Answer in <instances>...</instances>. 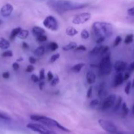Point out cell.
Masks as SVG:
<instances>
[{"label":"cell","mask_w":134,"mask_h":134,"mask_svg":"<svg viewBox=\"0 0 134 134\" xmlns=\"http://www.w3.org/2000/svg\"><path fill=\"white\" fill-rule=\"evenodd\" d=\"M131 82L129 81V82H127L126 85V87H125L124 92L127 95H129L130 93V90H131Z\"/></svg>","instance_id":"30"},{"label":"cell","mask_w":134,"mask_h":134,"mask_svg":"<svg viewBox=\"0 0 134 134\" xmlns=\"http://www.w3.org/2000/svg\"><path fill=\"white\" fill-rule=\"evenodd\" d=\"M98 74L99 77H104L110 75L112 71V63L110 60V52L106 53L102 57L98 66Z\"/></svg>","instance_id":"4"},{"label":"cell","mask_w":134,"mask_h":134,"mask_svg":"<svg viewBox=\"0 0 134 134\" xmlns=\"http://www.w3.org/2000/svg\"><path fill=\"white\" fill-rule=\"evenodd\" d=\"M22 60H23V58L20 57L19 58H18L17 60V62H22Z\"/></svg>","instance_id":"54"},{"label":"cell","mask_w":134,"mask_h":134,"mask_svg":"<svg viewBox=\"0 0 134 134\" xmlns=\"http://www.w3.org/2000/svg\"><path fill=\"white\" fill-rule=\"evenodd\" d=\"M127 68V64L126 62L123 61H120V60H118L116 61L114 64V70L116 71L117 73H122V72L124 71Z\"/></svg>","instance_id":"11"},{"label":"cell","mask_w":134,"mask_h":134,"mask_svg":"<svg viewBox=\"0 0 134 134\" xmlns=\"http://www.w3.org/2000/svg\"><path fill=\"white\" fill-rule=\"evenodd\" d=\"M39 79L40 81H42L45 79V69H42L40 71H39Z\"/></svg>","instance_id":"40"},{"label":"cell","mask_w":134,"mask_h":134,"mask_svg":"<svg viewBox=\"0 0 134 134\" xmlns=\"http://www.w3.org/2000/svg\"><path fill=\"white\" fill-rule=\"evenodd\" d=\"M59 77L58 75H56L55 77H54V78L53 79L52 81H51V85L52 86H56V85H58V83L59 82Z\"/></svg>","instance_id":"32"},{"label":"cell","mask_w":134,"mask_h":134,"mask_svg":"<svg viewBox=\"0 0 134 134\" xmlns=\"http://www.w3.org/2000/svg\"><path fill=\"white\" fill-rule=\"evenodd\" d=\"M105 83L104 82H101V85L99 86V90H98V96L100 98H102V96L104 95V93H105Z\"/></svg>","instance_id":"21"},{"label":"cell","mask_w":134,"mask_h":134,"mask_svg":"<svg viewBox=\"0 0 134 134\" xmlns=\"http://www.w3.org/2000/svg\"><path fill=\"white\" fill-rule=\"evenodd\" d=\"M87 82L89 85H93L96 81V76L92 71H88L86 73Z\"/></svg>","instance_id":"13"},{"label":"cell","mask_w":134,"mask_h":134,"mask_svg":"<svg viewBox=\"0 0 134 134\" xmlns=\"http://www.w3.org/2000/svg\"><path fill=\"white\" fill-rule=\"evenodd\" d=\"M98 122L100 126L109 134L113 133V132H116V131L118 130L116 126L112 122L110 121V120L100 119V120H99Z\"/></svg>","instance_id":"7"},{"label":"cell","mask_w":134,"mask_h":134,"mask_svg":"<svg viewBox=\"0 0 134 134\" xmlns=\"http://www.w3.org/2000/svg\"><path fill=\"white\" fill-rule=\"evenodd\" d=\"M102 46H96L91 51V54L93 55H96L97 54H99L101 52V48H102Z\"/></svg>","instance_id":"27"},{"label":"cell","mask_w":134,"mask_h":134,"mask_svg":"<svg viewBox=\"0 0 134 134\" xmlns=\"http://www.w3.org/2000/svg\"><path fill=\"white\" fill-rule=\"evenodd\" d=\"M10 47V43L5 38H0V48L3 50H6Z\"/></svg>","instance_id":"15"},{"label":"cell","mask_w":134,"mask_h":134,"mask_svg":"<svg viewBox=\"0 0 134 134\" xmlns=\"http://www.w3.org/2000/svg\"><path fill=\"white\" fill-rule=\"evenodd\" d=\"M30 118L32 120H34V121L35 122H39L42 124L47 126V128L55 127V128H59L60 130L64 131L65 132H71V130L63 126V125H61L60 123L58 122L55 119H51V118L48 117V116H45L40 115H30Z\"/></svg>","instance_id":"3"},{"label":"cell","mask_w":134,"mask_h":134,"mask_svg":"<svg viewBox=\"0 0 134 134\" xmlns=\"http://www.w3.org/2000/svg\"><path fill=\"white\" fill-rule=\"evenodd\" d=\"M59 57H60V54L59 53H56L55 54H53V56H51V58H50V62L54 63L59 58Z\"/></svg>","instance_id":"34"},{"label":"cell","mask_w":134,"mask_h":134,"mask_svg":"<svg viewBox=\"0 0 134 134\" xmlns=\"http://www.w3.org/2000/svg\"><path fill=\"white\" fill-rule=\"evenodd\" d=\"M28 129L31 130L33 132H37L39 134H57L51 130L49 129L45 126L42 124H36V123H28L26 125Z\"/></svg>","instance_id":"5"},{"label":"cell","mask_w":134,"mask_h":134,"mask_svg":"<svg viewBox=\"0 0 134 134\" xmlns=\"http://www.w3.org/2000/svg\"><path fill=\"white\" fill-rule=\"evenodd\" d=\"M133 134H134V133H133Z\"/></svg>","instance_id":"58"},{"label":"cell","mask_w":134,"mask_h":134,"mask_svg":"<svg viewBox=\"0 0 134 134\" xmlns=\"http://www.w3.org/2000/svg\"><path fill=\"white\" fill-rule=\"evenodd\" d=\"M81 37L84 39H87L89 37V34L86 29H84L81 32Z\"/></svg>","instance_id":"29"},{"label":"cell","mask_w":134,"mask_h":134,"mask_svg":"<svg viewBox=\"0 0 134 134\" xmlns=\"http://www.w3.org/2000/svg\"><path fill=\"white\" fill-rule=\"evenodd\" d=\"M130 75H131V72L130 71H127V72H126L124 74V75H123V81H126L129 79V78L130 77Z\"/></svg>","instance_id":"41"},{"label":"cell","mask_w":134,"mask_h":134,"mask_svg":"<svg viewBox=\"0 0 134 134\" xmlns=\"http://www.w3.org/2000/svg\"><path fill=\"white\" fill-rule=\"evenodd\" d=\"M22 48L23 49H28L29 48V44H28L27 43H26V42H23L22 44Z\"/></svg>","instance_id":"50"},{"label":"cell","mask_w":134,"mask_h":134,"mask_svg":"<svg viewBox=\"0 0 134 134\" xmlns=\"http://www.w3.org/2000/svg\"><path fill=\"white\" fill-rule=\"evenodd\" d=\"M1 23H2V22H1V20H0V24H1Z\"/></svg>","instance_id":"57"},{"label":"cell","mask_w":134,"mask_h":134,"mask_svg":"<svg viewBox=\"0 0 134 134\" xmlns=\"http://www.w3.org/2000/svg\"><path fill=\"white\" fill-rule=\"evenodd\" d=\"M122 104V97H119V98L117 99V100H116L115 103H114V111H118L120 109V106Z\"/></svg>","instance_id":"24"},{"label":"cell","mask_w":134,"mask_h":134,"mask_svg":"<svg viewBox=\"0 0 134 134\" xmlns=\"http://www.w3.org/2000/svg\"><path fill=\"white\" fill-rule=\"evenodd\" d=\"M99 104V102L98 99H93L89 103V106H90L91 108H94L96 106H97Z\"/></svg>","instance_id":"37"},{"label":"cell","mask_w":134,"mask_h":134,"mask_svg":"<svg viewBox=\"0 0 134 134\" xmlns=\"http://www.w3.org/2000/svg\"><path fill=\"white\" fill-rule=\"evenodd\" d=\"M109 134H123V133L122 132H120V131L118 130V131H116V132H113V133H109Z\"/></svg>","instance_id":"53"},{"label":"cell","mask_w":134,"mask_h":134,"mask_svg":"<svg viewBox=\"0 0 134 134\" xmlns=\"http://www.w3.org/2000/svg\"><path fill=\"white\" fill-rule=\"evenodd\" d=\"M0 119L5 120H10L11 119V116L7 113L0 110Z\"/></svg>","instance_id":"26"},{"label":"cell","mask_w":134,"mask_h":134,"mask_svg":"<svg viewBox=\"0 0 134 134\" xmlns=\"http://www.w3.org/2000/svg\"><path fill=\"white\" fill-rule=\"evenodd\" d=\"M122 41V37H121L120 36H119V35L116 36V37L115 39H114V44H113V46H114V47H118V46L120 44V43H121V41Z\"/></svg>","instance_id":"31"},{"label":"cell","mask_w":134,"mask_h":134,"mask_svg":"<svg viewBox=\"0 0 134 134\" xmlns=\"http://www.w3.org/2000/svg\"><path fill=\"white\" fill-rule=\"evenodd\" d=\"M36 39L38 42H45L47 41V35L43 34V35H39V36H37Z\"/></svg>","instance_id":"33"},{"label":"cell","mask_w":134,"mask_h":134,"mask_svg":"<svg viewBox=\"0 0 134 134\" xmlns=\"http://www.w3.org/2000/svg\"><path fill=\"white\" fill-rule=\"evenodd\" d=\"M128 71H130V72L133 71H134V62H133L130 65L128 68Z\"/></svg>","instance_id":"51"},{"label":"cell","mask_w":134,"mask_h":134,"mask_svg":"<svg viewBox=\"0 0 134 134\" xmlns=\"http://www.w3.org/2000/svg\"><path fill=\"white\" fill-rule=\"evenodd\" d=\"M22 28L20 27H16V28L13 29L12 30L11 33V35H10V40L11 41H13L14 39L16 38V37L18 36V34L20 33V31H21Z\"/></svg>","instance_id":"18"},{"label":"cell","mask_w":134,"mask_h":134,"mask_svg":"<svg viewBox=\"0 0 134 134\" xmlns=\"http://www.w3.org/2000/svg\"><path fill=\"white\" fill-rule=\"evenodd\" d=\"M127 14L130 16H134V7L130 8L127 10Z\"/></svg>","instance_id":"46"},{"label":"cell","mask_w":134,"mask_h":134,"mask_svg":"<svg viewBox=\"0 0 134 134\" xmlns=\"http://www.w3.org/2000/svg\"><path fill=\"white\" fill-rule=\"evenodd\" d=\"M47 81H51L53 80V79L54 78V75L52 73V72L51 71H49L47 73Z\"/></svg>","instance_id":"43"},{"label":"cell","mask_w":134,"mask_h":134,"mask_svg":"<svg viewBox=\"0 0 134 134\" xmlns=\"http://www.w3.org/2000/svg\"><path fill=\"white\" fill-rule=\"evenodd\" d=\"M132 114L134 116V104L133 105V106H132Z\"/></svg>","instance_id":"56"},{"label":"cell","mask_w":134,"mask_h":134,"mask_svg":"<svg viewBox=\"0 0 134 134\" xmlns=\"http://www.w3.org/2000/svg\"><path fill=\"white\" fill-rule=\"evenodd\" d=\"M116 100V96L115 94H110L109 96L106 97L102 102L101 105V109L102 111H106L110 109V107L114 105Z\"/></svg>","instance_id":"9"},{"label":"cell","mask_w":134,"mask_h":134,"mask_svg":"<svg viewBox=\"0 0 134 134\" xmlns=\"http://www.w3.org/2000/svg\"><path fill=\"white\" fill-rule=\"evenodd\" d=\"M77 46H78L77 44H76L75 42H70V43H68V44L64 46V47H63V51H70V50L75 49V48L77 47Z\"/></svg>","instance_id":"19"},{"label":"cell","mask_w":134,"mask_h":134,"mask_svg":"<svg viewBox=\"0 0 134 134\" xmlns=\"http://www.w3.org/2000/svg\"><path fill=\"white\" fill-rule=\"evenodd\" d=\"M78 34V31L74 27H68L66 30V34L70 37H74Z\"/></svg>","instance_id":"16"},{"label":"cell","mask_w":134,"mask_h":134,"mask_svg":"<svg viewBox=\"0 0 134 134\" xmlns=\"http://www.w3.org/2000/svg\"><path fill=\"white\" fill-rule=\"evenodd\" d=\"M3 57H12L13 56V52L11 51H6L2 53Z\"/></svg>","instance_id":"36"},{"label":"cell","mask_w":134,"mask_h":134,"mask_svg":"<svg viewBox=\"0 0 134 134\" xmlns=\"http://www.w3.org/2000/svg\"><path fill=\"white\" fill-rule=\"evenodd\" d=\"M29 62L32 64H35V62H36V60H35V58L34 57H33V56H30V57H29Z\"/></svg>","instance_id":"48"},{"label":"cell","mask_w":134,"mask_h":134,"mask_svg":"<svg viewBox=\"0 0 134 134\" xmlns=\"http://www.w3.org/2000/svg\"><path fill=\"white\" fill-rule=\"evenodd\" d=\"M92 93H93V86H91L87 90L86 97L87 98H91L92 96Z\"/></svg>","instance_id":"38"},{"label":"cell","mask_w":134,"mask_h":134,"mask_svg":"<svg viewBox=\"0 0 134 134\" xmlns=\"http://www.w3.org/2000/svg\"><path fill=\"white\" fill-rule=\"evenodd\" d=\"M131 88H134V79L133 80L132 82H131Z\"/></svg>","instance_id":"55"},{"label":"cell","mask_w":134,"mask_h":134,"mask_svg":"<svg viewBox=\"0 0 134 134\" xmlns=\"http://www.w3.org/2000/svg\"><path fill=\"white\" fill-rule=\"evenodd\" d=\"M2 77L3 78L5 79H8L9 78V77H10V74H9V73L8 71L4 72L2 74Z\"/></svg>","instance_id":"49"},{"label":"cell","mask_w":134,"mask_h":134,"mask_svg":"<svg viewBox=\"0 0 134 134\" xmlns=\"http://www.w3.org/2000/svg\"><path fill=\"white\" fill-rule=\"evenodd\" d=\"M133 38H134V35L132 34H128L126 36L124 39V43L126 44H130V43H132L133 41Z\"/></svg>","instance_id":"25"},{"label":"cell","mask_w":134,"mask_h":134,"mask_svg":"<svg viewBox=\"0 0 134 134\" xmlns=\"http://www.w3.org/2000/svg\"><path fill=\"white\" fill-rule=\"evenodd\" d=\"M13 11V6L10 3H6L1 7L0 13L3 17H8Z\"/></svg>","instance_id":"10"},{"label":"cell","mask_w":134,"mask_h":134,"mask_svg":"<svg viewBox=\"0 0 134 134\" xmlns=\"http://www.w3.org/2000/svg\"><path fill=\"white\" fill-rule=\"evenodd\" d=\"M91 18V14L89 13H83L77 14L72 19V23L76 25H80L85 24L88 22Z\"/></svg>","instance_id":"8"},{"label":"cell","mask_w":134,"mask_h":134,"mask_svg":"<svg viewBox=\"0 0 134 134\" xmlns=\"http://www.w3.org/2000/svg\"><path fill=\"white\" fill-rule=\"evenodd\" d=\"M87 50L86 47L84 45H82V44H80V45L77 46L76 48H75V51H85Z\"/></svg>","instance_id":"39"},{"label":"cell","mask_w":134,"mask_h":134,"mask_svg":"<svg viewBox=\"0 0 134 134\" xmlns=\"http://www.w3.org/2000/svg\"><path fill=\"white\" fill-rule=\"evenodd\" d=\"M109 47H108V46H102L100 54H101V55H105L106 53L109 52Z\"/></svg>","instance_id":"35"},{"label":"cell","mask_w":134,"mask_h":134,"mask_svg":"<svg viewBox=\"0 0 134 134\" xmlns=\"http://www.w3.org/2000/svg\"><path fill=\"white\" fill-rule=\"evenodd\" d=\"M29 35V31L27 30H21L18 35V37L20 39H26Z\"/></svg>","instance_id":"22"},{"label":"cell","mask_w":134,"mask_h":134,"mask_svg":"<svg viewBox=\"0 0 134 134\" xmlns=\"http://www.w3.org/2000/svg\"><path fill=\"white\" fill-rule=\"evenodd\" d=\"M32 34L35 36H39V35H43L45 34V31L44 29L39 26H34L32 28Z\"/></svg>","instance_id":"14"},{"label":"cell","mask_w":134,"mask_h":134,"mask_svg":"<svg viewBox=\"0 0 134 134\" xmlns=\"http://www.w3.org/2000/svg\"><path fill=\"white\" fill-rule=\"evenodd\" d=\"M13 68L14 71H18L20 68V65L17 62H14L13 64Z\"/></svg>","instance_id":"45"},{"label":"cell","mask_w":134,"mask_h":134,"mask_svg":"<svg viewBox=\"0 0 134 134\" xmlns=\"http://www.w3.org/2000/svg\"><path fill=\"white\" fill-rule=\"evenodd\" d=\"M84 66H85V64H84V63H79V64H76V65H74L72 67V71H74V73H78L81 70V69H82Z\"/></svg>","instance_id":"20"},{"label":"cell","mask_w":134,"mask_h":134,"mask_svg":"<svg viewBox=\"0 0 134 134\" xmlns=\"http://www.w3.org/2000/svg\"><path fill=\"white\" fill-rule=\"evenodd\" d=\"M123 82V75L122 73H118L116 75L115 77H114V81H113V86L114 88L118 87L120 85H122V82Z\"/></svg>","instance_id":"12"},{"label":"cell","mask_w":134,"mask_h":134,"mask_svg":"<svg viewBox=\"0 0 134 134\" xmlns=\"http://www.w3.org/2000/svg\"><path fill=\"white\" fill-rule=\"evenodd\" d=\"M45 85V82L43 81H41L39 83V88L40 90H42L43 88V86Z\"/></svg>","instance_id":"52"},{"label":"cell","mask_w":134,"mask_h":134,"mask_svg":"<svg viewBox=\"0 0 134 134\" xmlns=\"http://www.w3.org/2000/svg\"><path fill=\"white\" fill-rule=\"evenodd\" d=\"M105 38L103 37H99L98 39H97V41H96V43H97V44H101V43L105 41Z\"/></svg>","instance_id":"47"},{"label":"cell","mask_w":134,"mask_h":134,"mask_svg":"<svg viewBox=\"0 0 134 134\" xmlns=\"http://www.w3.org/2000/svg\"><path fill=\"white\" fill-rule=\"evenodd\" d=\"M92 31L99 37H110L113 34V26L109 22H95L92 24Z\"/></svg>","instance_id":"2"},{"label":"cell","mask_w":134,"mask_h":134,"mask_svg":"<svg viewBox=\"0 0 134 134\" xmlns=\"http://www.w3.org/2000/svg\"><path fill=\"white\" fill-rule=\"evenodd\" d=\"M34 70V67L32 65H28L27 68H26V72H27V73H31V72H32Z\"/></svg>","instance_id":"44"},{"label":"cell","mask_w":134,"mask_h":134,"mask_svg":"<svg viewBox=\"0 0 134 134\" xmlns=\"http://www.w3.org/2000/svg\"><path fill=\"white\" fill-rule=\"evenodd\" d=\"M31 79H32V81L34 82H39V77H38V76H37L36 75H35V74L32 75Z\"/></svg>","instance_id":"42"},{"label":"cell","mask_w":134,"mask_h":134,"mask_svg":"<svg viewBox=\"0 0 134 134\" xmlns=\"http://www.w3.org/2000/svg\"><path fill=\"white\" fill-rule=\"evenodd\" d=\"M49 48L51 51H55L56 49L59 48V45L55 42H51L49 44Z\"/></svg>","instance_id":"28"},{"label":"cell","mask_w":134,"mask_h":134,"mask_svg":"<svg viewBox=\"0 0 134 134\" xmlns=\"http://www.w3.org/2000/svg\"><path fill=\"white\" fill-rule=\"evenodd\" d=\"M129 113V108L127 107L126 103H122V116L123 118L126 117Z\"/></svg>","instance_id":"23"},{"label":"cell","mask_w":134,"mask_h":134,"mask_svg":"<svg viewBox=\"0 0 134 134\" xmlns=\"http://www.w3.org/2000/svg\"><path fill=\"white\" fill-rule=\"evenodd\" d=\"M47 5L55 11L63 13L70 10L81 9L87 7V3L74 2L68 0H50L47 2Z\"/></svg>","instance_id":"1"},{"label":"cell","mask_w":134,"mask_h":134,"mask_svg":"<svg viewBox=\"0 0 134 134\" xmlns=\"http://www.w3.org/2000/svg\"><path fill=\"white\" fill-rule=\"evenodd\" d=\"M45 54V47L43 46H39L34 51V54L38 57H41Z\"/></svg>","instance_id":"17"},{"label":"cell","mask_w":134,"mask_h":134,"mask_svg":"<svg viewBox=\"0 0 134 134\" xmlns=\"http://www.w3.org/2000/svg\"><path fill=\"white\" fill-rule=\"evenodd\" d=\"M43 24L46 28L51 31H55L59 28V24L57 20L53 16H47L43 21Z\"/></svg>","instance_id":"6"}]
</instances>
